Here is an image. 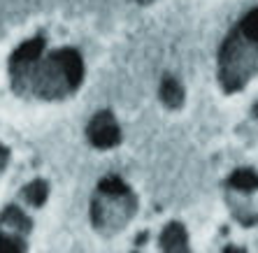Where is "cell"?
<instances>
[{
	"mask_svg": "<svg viewBox=\"0 0 258 253\" xmlns=\"http://www.w3.org/2000/svg\"><path fill=\"white\" fill-rule=\"evenodd\" d=\"M12 86L19 96L60 100L79 89L84 79V63L77 49H58L37 56L24 65H10Z\"/></svg>",
	"mask_w": 258,
	"mask_h": 253,
	"instance_id": "obj_1",
	"label": "cell"
},
{
	"mask_svg": "<svg viewBox=\"0 0 258 253\" xmlns=\"http://www.w3.org/2000/svg\"><path fill=\"white\" fill-rule=\"evenodd\" d=\"M258 72V7L242 17L219 51V81L235 93Z\"/></svg>",
	"mask_w": 258,
	"mask_h": 253,
	"instance_id": "obj_2",
	"label": "cell"
},
{
	"mask_svg": "<svg viewBox=\"0 0 258 253\" xmlns=\"http://www.w3.org/2000/svg\"><path fill=\"white\" fill-rule=\"evenodd\" d=\"M135 211H138V198L133 195V191L121 177L109 175L98 184L96 198L91 205V218L96 230L105 235L119 232L128 225Z\"/></svg>",
	"mask_w": 258,
	"mask_h": 253,
	"instance_id": "obj_3",
	"label": "cell"
},
{
	"mask_svg": "<svg viewBox=\"0 0 258 253\" xmlns=\"http://www.w3.org/2000/svg\"><path fill=\"white\" fill-rule=\"evenodd\" d=\"M86 137L96 149H112L121 142V130L112 112H98L86 128Z\"/></svg>",
	"mask_w": 258,
	"mask_h": 253,
	"instance_id": "obj_4",
	"label": "cell"
},
{
	"mask_svg": "<svg viewBox=\"0 0 258 253\" xmlns=\"http://www.w3.org/2000/svg\"><path fill=\"white\" fill-rule=\"evenodd\" d=\"M161 251L163 253H191L188 248V237L186 228L181 223H168L161 235Z\"/></svg>",
	"mask_w": 258,
	"mask_h": 253,
	"instance_id": "obj_5",
	"label": "cell"
},
{
	"mask_svg": "<svg viewBox=\"0 0 258 253\" xmlns=\"http://www.w3.org/2000/svg\"><path fill=\"white\" fill-rule=\"evenodd\" d=\"M158 98H161V103L165 105V107L179 109L181 105H184V98H186V93H184V86H181L174 77H165V79L161 81V91H158Z\"/></svg>",
	"mask_w": 258,
	"mask_h": 253,
	"instance_id": "obj_6",
	"label": "cell"
},
{
	"mask_svg": "<svg viewBox=\"0 0 258 253\" xmlns=\"http://www.w3.org/2000/svg\"><path fill=\"white\" fill-rule=\"evenodd\" d=\"M228 184L233 188H237V191H256L258 188V172H253V170H235L233 175H230Z\"/></svg>",
	"mask_w": 258,
	"mask_h": 253,
	"instance_id": "obj_7",
	"label": "cell"
},
{
	"mask_svg": "<svg viewBox=\"0 0 258 253\" xmlns=\"http://www.w3.org/2000/svg\"><path fill=\"white\" fill-rule=\"evenodd\" d=\"M47 193H49V186L44 184L42 179H35V181H30L28 186L21 191V195H24L26 202H30L33 207H42L44 205V200H47Z\"/></svg>",
	"mask_w": 258,
	"mask_h": 253,
	"instance_id": "obj_8",
	"label": "cell"
},
{
	"mask_svg": "<svg viewBox=\"0 0 258 253\" xmlns=\"http://www.w3.org/2000/svg\"><path fill=\"white\" fill-rule=\"evenodd\" d=\"M3 223L17 228L19 232H28L30 225H33V223H30V218L26 216V214L19 209V207H7V209L3 211Z\"/></svg>",
	"mask_w": 258,
	"mask_h": 253,
	"instance_id": "obj_9",
	"label": "cell"
},
{
	"mask_svg": "<svg viewBox=\"0 0 258 253\" xmlns=\"http://www.w3.org/2000/svg\"><path fill=\"white\" fill-rule=\"evenodd\" d=\"M26 244L14 235H0V253H24Z\"/></svg>",
	"mask_w": 258,
	"mask_h": 253,
	"instance_id": "obj_10",
	"label": "cell"
},
{
	"mask_svg": "<svg viewBox=\"0 0 258 253\" xmlns=\"http://www.w3.org/2000/svg\"><path fill=\"white\" fill-rule=\"evenodd\" d=\"M7 167V151H5V146H0V172Z\"/></svg>",
	"mask_w": 258,
	"mask_h": 253,
	"instance_id": "obj_11",
	"label": "cell"
},
{
	"mask_svg": "<svg viewBox=\"0 0 258 253\" xmlns=\"http://www.w3.org/2000/svg\"><path fill=\"white\" fill-rule=\"evenodd\" d=\"M223 253H246L244 248H240V246H226L223 248Z\"/></svg>",
	"mask_w": 258,
	"mask_h": 253,
	"instance_id": "obj_12",
	"label": "cell"
},
{
	"mask_svg": "<svg viewBox=\"0 0 258 253\" xmlns=\"http://www.w3.org/2000/svg\"><path fill=\"white\" fill-rule=\"evenodd\" d=\"M138 5H149V3H154V0H135Z\"/></svg>",
	"mask_w": 258,
	"mask_h": 253,
	"instance_id": "obj_13",
	"label": "cell"
},
{
	"mask_svg": "<svg viewBox=\"0 0 258 253\" xmlns=\"http://www.w3.org/2000/svg\"><path fill=\"white\" fill-rule=\"evenodd\" d=\"M253 116H258V103H256V107H253Z\"/></svg>",
	"mask_w": 258,
	"mask_h": 253,
	"instance_id": "obj_14",
	"label": "cell"
}]
</instances>
